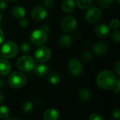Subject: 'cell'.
Here are the masks:
<instances>
[{
  "instance_id": "1",
  "label": "cell",
  "mask_w": 120,
  "mask_h": 120,
  "mask_svg": "<svg viewBox=\"0 0 120 120\" xmlns=\"http://www.w3.org/2000/svg\"><path fill=\"white\" fill-rule=\"evenodd\" d=\"M117 80L113 72L109 70H103L98 75L96 84L102 89L112 90L116 87Z\"/></svg>"
},
{
  "instance_id": "2",
  "label": "cell",
  "mask_w": 120,
  "mask_h": 120,
  "mask_svg": "<svg viewBox=\"0 0 120 120\" xmlns=\"http://www.w3.org/2000/svg\"><path fill=\"white\" fill-rule=\"evenodd\" d=\"M26 82V77L19 72H14L11 73L8 78V83L9 86L14 89H20L25 86Z\"/></svg>"
},
{
  "instance_id": "3",
  "label": "cell",
  "mask_w": 120,
  "mask_h": 120,
  "mask_svg": "<svg viewBox=\"0 0 120 120\" xmlns=\"http://www.w3.org/2000/svg\"><path fill=\"white\" fill-rule=\"evenodd\" d=\"M16 65L20 70L28 72L34 70L35 61L34 58L30 56H22L18 59Z\"/></svg>"
},
{
  "instance_id": "4",
  "label": "cell",
  "mask_w": 120,
  "mask_h": 120,
  "mask_svg": "<svg viewBox=\"0 0 120 120\" xmlns=\"http://www.w3.org/2000/svg\"><path fill=\"white\" fill-rule=\"evenodd\" d=\"M0 53L5 58H14L18 53V46L13 41H6L2 45Z\"/></svg>"
},
{
  "instance_id": "5",
  "label": "cell",
  "mask_w": 120,
  "mask_h": 120,
  "mask_svg": "<svg viewBox=\"0 0 120 120\" xmlns=\"http://www.w3.org/2000/svg\"><path fill=\"white\" fill-rule=\"evenodd\" d=\"M31 42L35 46H41L46 43L48 39L46 33L42 30H35L30 37Z\"/></svg>"
},
{
  "instance_id": "6",
  "label": "cell",
  "mask_w": 120,
  "mask_h": 120,
  "mask_svg": "<svg viewBox=\"0 0 120 120\" xmlns=\"http://www.w3.org/2000/svg\"><path fill=\"white\" fill-rule=\"evenodd\" d=\"M86 21L90 24H95L98 22L102 18L101 11L96 6H94L89 8L85 15Z\"/></svg>"
},
{
  "instance_id": "7",
  "label": "cell",
  "mask_w": 120,
  "mask_h": 120,
  "mask_svg": "<svg viewBox=\"0 0 120 120\" xmlns=\"http://www.w3.org/2000/svg\"><path fill=\"white\" fill-rule=\"evenodd\" d=\"M51 56V51L47 46H41L38 48L34 52V58L39 63H44L50 59Z\"/></svg>"
},
{
  "instance_id": "8",
  "label": "cell",
  "mask_w": 120,
  "mask_h": 120,
  "mask_svg": "<svg viewBox=\"0 0 120 120\" xmlns=\"http://www.w3.org/2000/svg\"><path fill=\"white\" fill-rule=\"evenodd\" d=\"M68 70L72 75L77 77L82 74L83 71V65L79 60L73 58L68 63Z\"/></svg>"
},
{
  "instance_id": "9",
  "label": "cell",
  "mask_w": 120,
  "mask_h": 120,
  "mask_svg": "<svg viewBox=\"0 0 120 120\" xmlns=\"http://www.w3.org/2000/svg\"><path fill=\"white\" fill-rule=\"evenodd\" d=\"M77 27V21L72 16L65 17L61 22V28L66 32L74 31Z\"/></svg>"
},
{
  "instance_id": "10",
  "label": "cell",
  "mask_w": 120,
  "mask_h": 120,
  "mask_svg": "<svg viewBox=\"0 0 120 120\" xmlns=\"http://www.w3.org/2000/svg\"><path fill=\"white\" fill-rule=\"evenodd\" d=\"M47 11L46 8L38 6L32 8L31 11V16L35 20H42L47 16Z\"/></svg>"
},
{
  "instance_id": "11",
  "label": "cell",
  "mask_w": 120,
  "mask_h": 120,
  "mask_svg": "<svg viewBox=\"0 0 120 120\" xmlns=\"http://www.w3.org/2000/svg\"><path fill=\"white\" fill-rule=\"evenodd\" d=\"M110 29L105 24H100L94 27L95 34L100 38H105L108 36Z\"/></svg>"
},
{
  "instance_id": "12",
  "label": "cell",
  "mask_w": 120,
  "mask_h": 120,
  "mask_svg": "<svg viewBox=\"0 0 120 120\" xmlns=\"http://www.w3.org/2000/svg\"><path fill=\"white\" fill-rule=\"evenodd\" d=\"M108 46L104 41H98L93 46L94 52L98 56H103L108 51Z\"/></svg>"
},
{
  "instance_id": "13",
  "label": "cell",
  "mask_w": 120,
  "mask_h": 120,
  "mask_svg": "<svg viewBox=\"0 0 120 120\" xmlns=\"http://www.w3.org/2000/svg\"><path fill=\"white\" fill-rule=\"evenodd\" d=\"M34 72L37 77H43L47 75L49 72V67L46 64H38L34 68Z\"/></svg>"
},
{
  "instance_id": "14",
  "label": "cell",
  "mask_w": 120,
  "mask_h": 120,
  "mask_svg": "<svg viewBox=\"0 0 120 120\" xmlns=\"http://www.w3.org/2000/svg\"><path fill=\"white\" fill-rule=\"evenodd\" d=\"M11 69V64L9 61L5 58L0 59V75L3 76L7 75Z\"/></svg>"
},
{
  "instance_id": "15",
  "label": "cell",
  "mask_w": 120,
  "mask_h": 120,
  "mask_svg": "<svg viewBox=\"0 0 120 120\" xmlns=\"http://www.w3.org/2000/svg\"><path fill=\"white\" fill-rule=\"evenodd\" d=\"M45 120H57L60 118L59 112L53 108H49L46 110L43 116Z\"/></svg>"
},
{
  "instance_id": "16",
  "label": "cell",
  "mask_w": 120,
  "mask_h": 120,
  "mask_svg": "<svg viewBox=\"0 0 120 120\" xmlns=\"http://www.w3.org/2000/svg\"><path fill=\"white\" fill-rule=\"evenodd\" d=\"M72 44V38L69 35H63L60 37L58 40V45L61 49H67L71 46Z\"/></svg>"
},
{
  "instance_id": "17",
  "label": "cell",
  "mask_w": 120,
  "mask_h": 120,
  "mask_svg": "<svg viewBox=\"0 0 120 120\" xmlns=\"http://www.w3.org/2000/svg\"><path fill=\"white\" fill-rule=\"evenodd\" d=\"M78 97L81 101H82L84 102H87L91 99L92 94L89 89L82 88L78 92Z\"/></svg>"
},
{
  "instance_id": "18",
  "label": "cell",
  "mask_w": 120,
  "mask_h": 120,
  "mask_svg": "<svg viewBox=\"0 0 120 120\" xmlns=\"http://www.w3.org/2000/svg\"><path fill=\"white\" fill-rule=\"evenodd\" d=\"M61 8L63 11L66 13L72 12L75 8L74 0H63L61 3Z\"/></svg>"
},
{
  "instance_id": "19",
  "label": "cell",
  "mask_w": 120,
  "mask_h": 120,
  "mask_svg": "<svg viewBox=\"0 0 120 120\" xmlns=\"http://www.w3.org/2000/svg\"><path fill=\"white\" fill-rule=\"evenodd\" d=\"M12 15L17 19H20L22 18H24L25 15V10L22 6H16L13 7L11 10Z\"/></svg>"
},
{
  "instance_id": "20",
  "label": "cell",
  "mask_w": 120,
  "mask_h": 120,
  "mask_svg": "<svg viewBox=\"0 0 120 120\" xmlns=\"http://www.w3.org/2000/svg\"><path fill=\"white\" fill-rule=\"evenodd\" d=\"M92 1L93 0H76V4L79 8L86 9L91 6Z\"/></svg>"
},
{
  "instance_id": "21",
  "label": "cell",
  "mask_w": 120,
  "mask_h": 120,
  "mask_svg": "<svg viewBox=\"0 0 120 120\" xmlns=\"http://www.w3.org/2000/svg\"><path fill=\"white\" fill-rule=\"evenodd\" d=\"M49 81L51 84H57L60 81V75L57 72H52L49 76Z\"/></svg>"
},
{
  "instance_id": "22",
  "label": "cell",
  "mask_w": 120,
  "mask_h": 120,
  "mask_svg": "<svg viewBox=\"0 0 120 120\" xmlns=\"http://www.w3.org/2000/svg\"><path fill=\"white\" fill-rule=\"evenodd\" d=\"M33 109V105L31 102H25L21 106V111L23 113L27 114L30 112Z\"/></svg>"
},
{
  "instance_id": "23",
  "label": "cell",
  "mask_w": 120,
  "mask_h": 120,
  "mask_svg": "<svg viewBox=\"0 0 120 120\" xmlns=\"http://www.w3.org/2000/svg\"><path fill=\"white\" fill-rule=\"evenodd\" d=\"M113 1L114 0H98L97 2H98V4L101 7L107 8L110 7L112 5Z\"/></svg>"
},
{
  "instance_id": "24",
  "label": "cell",
  "mask_w": 120,
  "mask_h": 120,
  "mask_svg": "<svg viewBox=\"0 0 120 120\" xmlns=\"http://www.w3.org/2000/svg\"><path fill=\"white\" fill-rule=\"evenodd\" d=\"M9 115V110L6 106L1 105L0 106V118L6 119Z\"/></svg>"
},
{
  "instance_id": "25",
  "label": "cell",
  "mask_w": 120,
  "mask_h": 120,
  "mask_svg": "<svg viewBox=\"0 0 120 120\" xmlns=\"http://www.w3.org/2000/svg\"><path fill=\"white\" fill-rule=\"evenodd\" d=\"M20 50L23 53H28L31 51V46L27 42H23L20 46Z\"/></svg>"
},
{
  "instance_id": "26",
  "label": "cell",
  "mask_w": 120,
  "mask_h": 120,
  "mask_svg": "<svg viewBox=\"0 0 120 120\" xmlns=\"http://www.w3.org/2000/svg\"><path fill=\"white\" fill-rule=\"evenodd\" d=\"M111 38L113 40V41L116 42V43H120V31L116 30H114L112 32V34H111Z\"/></svg>"
},
{
  "instance_id": "27",
  "label": "cell",
  "mask_w": 120,
  "mask_h": 120,
  "mask_svg": "<svg viewBox=\"0 0 120 120\" xmlns=\"http://www.w3.org/2000/svg\"><path fill=\"white\" fill-rule=\"evenodd\" d=\"M93 56L91 54V53L89 51H84V53H82V59L84 60V62H89L91 60Z\"/></svg>"
},
{
  "instance_id": "28",
  "label": "cell",
  "mask_w": 120,
  "mask_h": 120,
  "mask_svg": "<svg viewBox=\"0 0 120 120\" xmlns=\"http://www.w3.org/2000/svg\"><path fill=\"white\" fill-rule=\"evenodd\" d=\"M120 21L117 19H112L110 22V27L113 30H117L120 27Z\"/></svg>"
},
{
  "instance_id": "29",
  "label": "cell",
  "mask_w": 120,
  "mask_h": 120,
  "mask_svg": "<svg viewBox=\"0 0 120 120\" xmlns=\"http://www.w3.org/2000/svg\"><path fill=\"white\" fill-rule=\"evenodd\" d=\"M112 117L115 119H117L118 120L120 117V110L119 108H115L112 112Z\"/></svg>"
},
{
  "instance_id": "30",
  "label": "cell",
  "mask_w": 120,
  "mask_h": 120,
  "mask_svg": "<svg viewBox=\"0 0 120 120\" xmlns=\"http://www.w3.org/2000/svg\"><path fill=\"white\" fill-rule=\"evenodd\" d=\"M89 120H103V118L101 117V115L98 114V113H94L92 115H91V116L89 117Z\"/></svg>"
},
{
  "instance_id": "31",
  "label": "cell",
  "mask_w": 120,
  "mask_h": 120,
  "mask_svg": "<svg viewBox=\"0 0 120 120\" xmlns=\"http://www.w3.org/2000/svg\"><path fill=\"white\" fill-rule=\"evenodd\" d=\"M44 6L47 8H52L54 5V0H44Z\"/></svg>"
},
{
  "instance_id": "32",
  "label": "cell",
  "mask_w": 120,
  "mask_h": 120,
  "mask_svg": "<svg viewBox=\"0 0 120 120\" xmlns=\"http://www.w3.org/2000/svg\"><path fill=\"white\" fill-rule=\"evenodd\" d=\"M20 25L22 27H27V25H28V20L26 18H20Z\"/></svg>"
},
{
  "instance_id": "33",
  "label": "cell",
  "mask_w": 120,
  "mask_h": 120,
  "mask_svg": "<svg viewBox=\"0 0 120 120\" xmlns=\"http://www.w3.org/2000/svg\"><path fill=\"white\" fill-rule=\"evenodd\" d=\"M114 69H115V71L116 72V73H117V75H118V76H120V61L118 60L117 63H116V64H115V67H114Z\"/></svg>"
},
{
  "instance_id": "34",
  "label": "cell",
  "mask_w": 120,
  "mask_h": 120,
  "mask_svg": "<svg viewBox=\"0 0 120 120\" xmlns=\"http://www.w3.org/2000/svg\"><path fill=\"white\" fill-rule=\"evenodd\" d=\"M6 0H0V10H4L6 7Z\"/></svg>"
},
{
  "instance_id": "35",
  "label": "cell",
  "mask_w": 120,
  "mask_h": 120,
  "mask_svg": "<svg viewBox=\"0 0 120 120\" xmlns=\"http://www.w3.org/2000/svg\"><path fill=\"white\" fill-rule=\"evenodd\" d=\"M4 39V32H3L2 30L0 28V44L3 42Z\"/></svg>"
},
{
  "instance_id": "36",
  "label": "cell",
  "mask_w": 120,
  "mask_h": 120,
  "mask_svg": "<svg viewBox=\"0 0 120 120\" xmlns=\"http://www.w3.org/2000/svg\"><path fill=\"white\" fill-rule=\"evenodd\" d=\"M5 86V83L4 82V80L0 79V88H4Z\"/></svg>"
},
{
  "instance_id": "37",
  "label": "cell",
  "mask_w": 120,
  "mask_h": 120,
  "mask_svg": "<svg viewBox=\"0 0 120 120\" xmlns=\"http://www.w3.org/2000/svg\"><path fill=\"white\" fill-rule=\"evenodd\" d=\"M4 101V95L0 92V104Z\"/></svg>"
},
{
  "instance_id": "38",
  "label": "cell",
  "mask_w": 120,
  "mask_h": 120,
  "mask_svg": "<svg viewBox=\"0 0 120 120\" xmlns=\"http://www.w3.org/2000/svg\"><path fill=\"white\" fill-rule=\"evenodd\" d=\"M6 120H17L18 119L17 118H15V117H7L6 118Z\"/></svg>"
},
{
  "instance_id": "39",
  "label": "cell",
  "mask_w": 120,
  "mask_h": 120,
  "mask_svg": "<svg viewBox=\"0 0 120 120\" xmlns=\"http://www.w3.org/2000/svg\"><path fill=\"white\" fill-rule=\"evenodd\" d=\"M1 19H2V15H1V14L0 13V22H1Z\"/></svg>"
},
{
  "instance_id": "40",
  "label": "cell",
  "mask_w": 120,
  "mask_h": 120,
  "mask_svg": "<svg viewBox=\"0 0 120 120\" xmlns=\"http://www.w3.org/2000/svg\"><path fill=\"white\" fill-rule=\"evenodd\" d=\"M8 1H17V0H8Z\"/></svg>"
},
{
  "instance_id": "41",
  "label": "cell",
  "mask_w": 120,
  "mask_h": 120,
  "mask_svg": "<svg viewBox=\"0 0 120 120\" xmlns=\"http://www.w3.org/2000/svg\"><path fill=\"white\" fill-rule=\"evenodd\" d=\"M1 53H0V58H1Z\"/></svg>"
}]
</instances>
